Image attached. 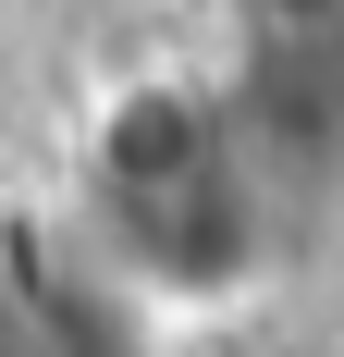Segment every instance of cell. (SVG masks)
<instances>
[{"mask_svg":"<svg viewBox=\"0 0 344 357\" xmlns=\"http://www.w3.org/2000/svg\"><path fill=\"white\" fill-rule=\"evenodd\" d=\"M258 50V111L344 148V0H234Z\"/></svg>","mask_w":344,"mask_h":357,"instance_id":"2","label":"cell"},{"mask_svg":"<svg viewBox=\"0 0 344 357\" xmlns=\"http://www.w3.org/2000/svg\"><path fill=\"white\" fill-rule=\"evenodd\" d=\"M99 185H111V234L172 284H221L246 259V148L197 86H148L111 111Z\"/></svg>","mask_w":344,"mask_h":357,"instance_id":"1","label":"cell"}]
</instances>
